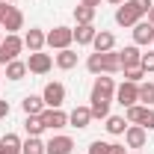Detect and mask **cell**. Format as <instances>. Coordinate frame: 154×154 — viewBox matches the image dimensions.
<instances>
[{
    "label": "cell",
    "mask_w": 154,
    "mask_h": 154,
    "mask_svg": "<svg viewBox=\"0 0 154 154\" xmlns=\"http://www.w3.org/2000/svg\"><path fill=\"white\" fill-rule=\"evenodd\" d=\"M125 119H128V125H139V128H145L148 134L154 131V110H151V107H145V104H134V107H128V110H125Z\"/></svg>",
    "instance_id": "6da1fadb"
},
{
    "label": "cell",
    "mask_w": 154,
    "mask_h": 154,
    "mask_svg": "<svg viewBox=\"0 0 154 154\" xmlns=\"http://www.w3.org/2000/svg\"><path fill=\"white\" fill-rule=\"evenodd\" d=\"M21 51H24V38H21L18 33H12V36H3V42H0V65H6V62L18 59Z\"/></svg>",
    "instance_id": "7a4b0ae2"
},
{
    "label": "cell",
    "mask_w": 154,
    "mask_h": 154,
    "mask_svg": "<svg viewBox=\"0 0 154 154\" xmlns=\"http://www.w3.org/2000/svg\"><path fill=\"white\" fill-rule=\"evenodd\" d=\"M71 42H74V30H71V27H54V30L48 33V48H54V51L71 48Z\"/></svg>",
    "instance_id": "3957f363"
},
{
    "label": "cell",
    "mask_w": 154,
    "mask_h": 154,
    "mask_svg": "<svg viewBox=\"0 0 154 154\" xmlns=\"http://www.w3.org/2000/svg\"><path fill=\"white\" fill-rule=\"evenodd\" d=\"M116 101L128 110V107H134V104H139V83H122V86H116Z\"/></svg>",
    "instance_id": "277c9868"
},
{
    "label": "cell",
    "mask_w": 154,
    "mask_h": 154,
    "mask_svg": "<svg viewBox=\"0 0 154 154\" xmlns=\"http://www.w3.org/2000/svg\"><path fill=\"white\" fill-rule=\"evenodd\" d=\"M42 101H45V107H54V110H59L62 104H65V86L62 83H48L45 86V92H42Z\"/></svg>",
    "instance_id": "5b68a950"
},
{
    "label": "cell",
    "mask_w": 154,
    "mask_h": 154,
    "mask_svg": "<svg viewBox=\"0 0 154 154\" xmlns=\"http://www.w3.org/2000/svg\"><path fill=\"white\" fill-rule=\"evenodd\" d=\"M74 151V139L65 134H57L45 142V154H71Z\"/></svg>",
    "instance_id": "8992f818"
},
{
    "label": "cell",
    "mask_w": 154,
    "mask_h": 154,
    "mask_svg": "<svg viewBox=\"0 0 154 154\" xmlns=\"http://www.w3.org/2000/svg\"><path fill=\"white\" fill-rule=\"evenodd\" d=\"M42 125H45L48 131H62V128L68 125V113L54 110V107H45V113H42Z\"/></svg>",
    "instance_id": "52a82bcc"
},
{
    "label": "cell",
    "mask_w": 154,
    "mask_h": 154,
    "mask_svg": "<svg viewBox=\"0 0 154 154\" xmlns=\"http://www.w3.org/2000/svg\"><path fill=\"white\" fill-rule=\"evenodd\" d=\"M0 27L6 30V36H12V33L24 30V12H21L18 6H9L6 15H3V24H0Z\"/></svg>",
    "instance_id": "ba28073f"
},
{
    "label": "cell",
    "mask_w": 154,
    "mask_h": 154,
    "mask_svg": "<svg viewBox=\"0 0 154 154\" xmlns=\"http://www.w3.org/2000/svg\"><path fill=\"white\" fill-rule=\"evenodd\" d=\"M51 68H54L51 54H42V51L30 54V59H27V71H33V74H48Z\"/></svg>",
    "instance_id": "9c48e42d"
},
{
    "label": "cell",
    "mask_w": 154,
    "mask_h": 154,
    "mask_svg": "<svg viewBox=\"0 0 154 154\" xmlns=\"http://www.w3.org/2000/svg\"><path fill=\"white\" fill-rule=\"evenodd\" d=\"M122 136H125V145L128 148H145V142H148V131L139 128V125H128V131Z\"/></svg>",
    "instance_id": "30bf717a"
},
{
    "label": "cell",
    "mask_w": 154,
    "mask_h": 154,
    "mask_svg": "<svg viewBox=\"0 0 154 154\" xmlns=\"http://www.w3.org/2000/svg\"><path fill=\"white\" fill-rule=\"evenodd\" d=\"M136 21H142V15L136 12L128 0H125L122 6H116V24H119V27H134Z\"/></svg>",
    "instance_id": "8fae6325"
},
{
    "label": "cell",
    "mask_w": 154,
    "mask_h": 154,
    "mask_svg": "<svg viewBox=\"0 0 154 154\" xmlns=\"http://www.w3.org/2000/svg\"><path fill=\"white\" fill-rule=\"evenodd\" d=\"M45 45H48V33L38 30V27H30L27 36H24V48H27L30 54H36V51H42Z\"/></svg>",
    "instance_id": "7c38bea8"
},
{
    "label": "cell",
    "mask_w": 154,
    "mask_h": 154,
    "mask_svg": "<svg viewBox=\"0 0 154 154\" xmlns=\"http://www.w3.org/2000/svg\"><path fill=\"white\" fill-rule=\"evenodd\" d=\"M134 45H154V27L148 21H136L134 24Z\"/></svg>",
    "instance_id": "4fadbf2b"
},
{
    "label": "cell",
    "mask_w": 154,
    "mask_h": 154,
    "mask_svg": "<svg viewBox=\"0 0 154 154\" xmlns=\"http://www.w3.org/2000/svg\"><path fill=\"white\" fill-rule=\"evenodd\" d=\"M92 95H101V98H110V101H113V98H116V83H113V77H110V74H98L95 86H92Z\"/></svg>",
    "instance_id": "5bb4252c"
},
{
    "label": "cell",
    "mask_w": 154,
    "mask_h": 154,
    "mask_svg": "<svg viewBox=\"0 0 154 154\" xmlns=\"http://www.w3.org/2000/svg\"><path fill=\"white\" fill-rule=\"evenodd\" d=\"M89 122H92V110H89V107H74V110L68 113V125L77 128V131L89 128Z\"/></svg>",
    "instance_id": "9a60e30c"
},
{
    "label": "cell",
    "mask_w": 154,
    "mask_h": 154,
    "mask_svg": "<svg viewBox=\"0 0 154 154\" xmlns=\"http://www.w3.org/2000/svg\"><path fill=\"white\" fill-rule=\"evenodd\" d=\"M92 48H95V54H107V51H116V36L110 30H98L95 42H92Z\"/></svg>",
    "instance_id": "2e32d148"
},
{
    "label": "cell",
    "mask_w": 154,
    "mask_h": 154,
    "mask_svg": "<svg viewBox=\"0 0 154 154\" xmlns=\"http://www.w3.org/2000/svg\"><path fill=\"white\" fill-rule=\"evenodd\" d=\"M110 98H101V95H89V110H92V119H107L110 116Z\"/></svg>",
    "instance_id": "e0dca14e"
},
{
    "label": "cell",
    "mask_w": 154,
    "mask_h": 154,
    "mask_svg": "<svg viewBox=\"0 0 154 154\" xmlns=\"http://www.w3.org/2000/svg\"><path fill=\"white\" fill-rule=\"evenodd\" d=\"M119 57H122V71H125V68H136L139 59H142V54H139L136 45H128L125 51H119Z\"/></svg>",
    "instance_id": "ac0fdd59"
},
{
    "label": "cell",
    "mask_w": 154,
    "mask_h": 154,
    "mask_svg": "<svg viewBox=\"0 0 154 154\" xmlns=\"http://www.w3.org/2000/svg\"><path fill=\"white\" fill-rule=\"evenodd\" d=\"M21 110H24L27 116H42V113H45V101H42V95H24Z\"/></svg>",
    "instance_id": "d6986e66"
},
{
    "label": "cell",
    "mask_w": 154,
    "mask_h": 154,
    "mask_svg": "<svg viewBox=\"0 0 154 154\" xmlns=\"http://www.w3.org/2000/svg\"><path fill=\"white\" fill-rule=\"evenodd\" d=\"M95 36H98L95 24H77V30H74V42L77 45H92Z\"/></svg>",
    "instance_id": "ffe728a7"
},
{
    "label": "cell",
    "mask_w": 154,
    "mask_h": 154,
    "mask_svg": "<svg viewBox=\"0 0 154 154\" xmlns=\"http://www.w3.org/2000/svg\"><path fill=\"white\" fill-rule=\"evenodd\" d=\"M0 154H21V136L18 134L0 136Z\"/></svg>",
    "instance_id": "44dd1931"
},
{
    "label": "cell",
    "mask_w": 154,
    "mask_h": 154,
    "mask_svg": "<svg viewBox=\"0 0 154 154\" xmlns=\"http://www.w3.org/2000/svg\"><path fill=\"white\" fill-rule=\"evenodd\" d=\"M104 122H107V125H104L107 134H113V136H122L128 131V119H125V116H107Z\"/></svg>",
    "instance_id": "7402d4cb"
},
{
    "label": "cell",
    "mask_w": 154,
    "mask_h": 154,
    "mask_svg": "<svg viewBox=\"0 0 154 154\" xmlns=\"http://www.w3.org/2000/svg\"><path fill=\"white\" fill-rule=\"evenodd\" d=\"M54 62H57V68H62V71H71V68L77 65V54L71 51V48H65V51H59V54H57Z\"/></svg>",
    "instance_id": "603a6c76"
},
{
    "label": "cell",
    "mask_w": 154,
    "mask_h": 154,
    "mask_svg": "<svg viewBox=\"0 0 154 154\" xmlns=\"http://www.w3.org/2000/svg\"><path fill=\"white\" fill-rule=\"evenodd\" d=\"M122 71V57L119 51H107L104 54V74H119Z\"/></svg>",
    "instance_id": "cb8c5ba5"
},
{
    "label": "cell",
    "mask_w": 154,
    "mask_h": 154,
    "mask_svg": "<svg viewBox=\"0 0 154 154\" xmlns=\"http://www.w3.org/2000/svg\"><path fill=\"white\" fill-rule=\"evenodd\" d=\"M24 77H27V62H21V59L6 62V80H24Z\"/></svg>",
    "instance_id": "d4e9b609"
},
{
    "label": "cell",
    "mask_w": 154,
    "mask_h": 154,
    "mask_svg": "<svg viewBox=\"0 0 154 154\" xmlns=\"http://www.w3.org/2000/svg\"><path fill=\"white\" fill-rule=\"evenodd\" d=\"M24 131H27V136H42V131H48V128L42 125V116H27L24 119Z\"/></svg>",
    "instance_id": "484cf974"
},
{
    "label": "cell",
    "mask_w": 154,
    "mask_h": 154,
    "mask_svg": "<svg viewBox=\"0 0 154 154\" xmlns=\"http://www.w3.org/2000/svg\"><path fill=\"white\" fill-rule=\"evenodd\" d=\"M95 12H98V9L80 3V6H74V21H77V24H92V21H95Z\"/></svg>",
    "instance_id": "4316f807"
},
{
    "label": "cell",
    "mask_w": 154,
    "mask_h": 154,
    "mask_svg": "<svg viewBox=\"0 0 154 154\" xmlns=\"http://www.w3.org/2000/svg\"><path fill=\"white\" fill-rule=\"evenodd\" d=\"M21 154H45V142L38 136H30L27 142H21Z\"/></svg>",
    "instance_id": "83f0119b"
},
{
    "label": "cell",
    "mask_w": 154,
    "mask_h": 154,
    "mask_svg": "<svg viewBox=\"0 0 154 154\" xmlns=\"http://www.w3.org/2000/svg\"><path fill=\"white\" fill-rule=\"evenodd\" d=\"M86 68H89L92 74H104V54H89Z\"/></svg>",
    "instance_id": "f1b7e54d"
},
{
    "label": "cell",
    "mask_w": 154,
    "mask_h": 154,
    "mask_svg": "<svg viewBox=\"0 0 154 154\" xmlns=\"http://www.w3.org/2000/svg\"><path fill=\"white\" fill-rule=\"evenodd\" d=\"M139 101H142L145 107L154 104V83H139Z\"/></svg>",
    "instance_id": "f546056e"
},
{
    "label": "cell",
    "mask_w": 154,
    "mask_h": 154,
    "mask_svg": "<svg viewBox=\"0 0 154 154\" xmlns=\"http://www.w3.org/2000/svg\"><path fill=\"white\" fill-rule=\"evenodd\" d=\"M142 77H145L142 65H136V68H125V80H128V83H142Z\"/></svg>",
    "instance_id": "4dcf8cb0"
},
{
    "label": "cell",
    "mask_w": 154,
    "mask_h": 154,
    "mask_svg": "<svg viewBox=\"0 0 154 154\" xmlns=\"http://www.w3.org/2000/svg\"><path fill=\"white\" fill-rule=\"evenodd\" d=\"M128 3L134 6V9H136V12H139V15H142V18L148 15V9H151V6H154L151 0H128Z\"/></svg>",
    "instance_id": "1f68e13d"
},
{
    "label": "cell",
    "mask_w": 154,
    "mask_h": 154,
    "mask_svg": "<svg viewBox=\"0 0 154 154\" xmlns=\"http://www.w3.org/2000/svg\"><path fill=\"white\" fill-rule=\"evenodd\" d=\"M139 65H142V71H145V74H151V71H154V51H151V54H142Z\"/></svg>",
    "instance_id": "d6a6232c"
},
{
    "label": "cell",
    "mask_w": 154,
    "mask_h": 154,
    "mask_svg": "<svg viewBox=\"0 0 154 154\" xmlns=\"http://www.w3.org/2000/svg\"><path fill=\"white\" fill-rule=\"evenodd\" d=\"M89 154H110V142H101V139H95V142L89 145Z\"/></svg>",
    "instance_id": "836d02e7"
},
{
    "label": "cell",
    "mask_w": 154,
    "mask_h": 154,
    "mask_svg": "<svg viewBox=\"0 0 154 154\" xmlns=\"http://www.w3.org/2000/svg\"><path fill=\"white\" fill-rule=\"evenodd\" d=\"M110 154H128V151H125V145H119V142H110Z\"/></svg>",
    "instance_id": "e575fe53"
},
{
    "label": "cell",
    "mask_w": 154,
    "mask_h": 154,
    "mask_svg": "<svg viewBox=\"0 0 154 154\" xmlns=\"http://www.w3.org/2000/svg\"><path fill=\"white\" fill-rule=\"evenodd\" d=\"M9 116V101H0V119H6Z\"/></svg>",
    "instance_id": "d590c367"
},
{
    "label": "cell",
    "mask_w": 154,
    "mask_h": 154,
    "mask_svg": "<svg viewBox=\"0 0 154 154\" xmlns=\"http://www.w3.org/2000/svg\"><path fill=\"white\" fill-rule=\"evenodd\" d=\"M12 3H6V0H0V24H3V15H6V9H9Z\"/></svg>",
    "instance_id": "8d00e7d4"
},
{
    "label": "cell",
    "mask_w": 154,
    "mask_h": 154,
    "mask_svg": "<svg viewBox=\"0 0 154 154\" xmlns=\"http://www.w3.org/2000/svg\"><path fill=\"white\" fill-rule=\"evenodd\" d=\"M80 3H83V6H92V9H98V6H101V0H80Z\"/></svg>",
    "instance_id": "74e56055"
},
{
    "label": "cell",
    "mask_w": 154,
    "mask_h": 154,
    "mask_svg": "<svg viewBox=\"0 0 154 154\" xmlns=\"http://www.w3.org/2000/svg\"><path fill=\"white\" fill-rule=\"evenodd\" d=\"M145 21H148V24H151V27H154V6H151V9H148V15H145Z\"/></svg>",
    "instance_id": "f35d334b"
},
{
    "label": "cell",
    "mask_w": 154,
    "mask_h": 154,
    "mask_svg": "<svg viewBox=\"0 0 154 154\" xmlns=\"http://www.w3.org/2000/svg\"><path fill=\"white\" fill-rule=\"evenodd\" d=\"M107 3H110V6H122L125 0H107Z\"/></svg>",
    "instance_id": "ab89813d"
},
{
    "label": "cell",
    "mask_w": 154,
    "mask_h": 154,
    "mask_svg": "<svg viewBox=\"0 0 154 154\" xmlns=\"http://www.w3.org/2000/svg\"><path fill=\"white\" fill-rule=\"evenodd\" d=\"M6 3H12V6H15V3H18V0H6Z\"/></svg>",
    "instance_id": "60d3db41"
},
{
    "label": "cell",
    "mask_w": 154,
    "mask_h": 154,
    "mask_svg": "<svg viewBox=\"0 0 154 154\" xmlns=\"http://www.w3.org/2000/svg\"><path fill=\"white\" fill-rule=\"evenodd\" d=\"M0 42H3V30H0Z\"/></svg>",
    "instance_id": "b9f144b4"
}]
</instances>
